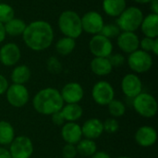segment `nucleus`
I'll list each match as a JSON object with an SVG mask.
<instances>
[{
    "label": "nucleus",
    "instance_id": "obj_1",
    "mask_svg": "<svg viewBox=\"0 0 158 158\" xmlns=\"http://www.w3.org/2000/svg\"><path fill=\"white\" fill-rule=\"evenodd\" d=\"M21 36L30 49L40 52L49 48L53 44L54 30L52 25L45 20H34L27 24Z\"/></svg>",
    "mask_w": 158,
    "mask_h": 158
},
{
    "label": "nucleus",
    "instance_id": "obj_2",
    "mask_svg": "<svg viewBox=\"0 0 158 158\" xmlns=\"http://www.w3.org/2000/svg\"><path fill=\"white\" fill-rule=\"evenodd\" d=\"M65 105L60 92L53 87L44 88L38 91L32 99L34 110L43 116H51L60 111Z\"/></svg>",
    "mask_w": 158,
    "mask_h": 158
},
{
    "label": "nucleus",
    "instance_id": "obj_3",
    "mask_svg": "<svg viewBox=\"0 0 158 158\" xmlns=\"http://www.w3.org/2000/svg\"><path fill=\"white\" fill-rule=\"evenodd\" d=\"M57 25L64 36L75 40L79 38L83 31L81 26V18L73 10L63 11L58 17Z\"/></svg>",
    "mask_w": 158,
    "mask_h": 158
},
{
    "label": "nucleus",
    "instance_id": "obj_4",
    "mask_svg": "<svg viewBox=\"0 0 158 158\" xmlns=\"http://www.w3.org/2000/svg\"><path fill=\"white\" fill-rule=\"evenodd\" d=\"M143 17V13L139 7L133 6H128L118 17L117 25L121 31L135 32L140 29Z\"/></svg>",
    "mask_w": 158,
    "mask_h": 158
},
{
    "label": "nucleus",
    "instance_id": "obj_5",
    "mask_svg": "<svg viewBox=\"0 0 158 158\" xmlns=\"http://www.w3.org/2000/svg\"><path fill=\"white\" fill-rule=\"evenodd\" d=\"M132 106L135 112L145 118H152L157 114L158 104L156 97L149 93L142 92L132 99Z\"/></svg>",
    "mask_w": 158,
    "mask_h": 158
},
{
    "label": "nucleus",
    "instance_id": "obj_6",
    "mask_svg": "<svg viewBox=\"0 0 158 158\" xmlns=\"http://www.w3.org/2000/svg\"><path fill=\"white\" fill-rule=\"evenodd\" d=\"M128 65L135 74L145 73L151 69L154 64L153 56L150 53L138 49L129 55Z\"/></svg>",
    "mask_w": 158,
    "mask_h": 158
},
{
    "label": "nucleus",
    "instance_id": "obj_7",
    "mask_svg": "<svg viewBox=\"0 0 158 158\" xmlns=\"http://www.w3.org/2000/svg\"><path fill=\"white\" fill-rule=\"evenodd\" d=\"M5 94L7 103L15 108L25 106L30 100L29 90L23 84H10Z\"/></svg>",
    "mask_w": 158,
    "mask_h": 158
},
{
    "label": "nucleus",
    "instance_id": "obj_8",
    "mask_svg": "<svg viewBox=\"0 0 158 158\" xmlns=\"http://www.w3.org/2000/svg\"><path fill=\"white\" fill-rule=\"evenodd\" d=\"M8 146L12 158H31L33 154L32 141L25 135L16 136Z\"/></svg>",
    "mask_w": 158,
    "mask_h": 158
},
{
    "label": "nucleus",
    "instance_id": "obj_9",
    "mask_svg": "<svg viewBox=\"0 0 158 158\" xmlns=\"http://www.w3.org/2000/svg\"><path fill=\"white\" fill-rule=\"evenodd\" d=\"M92 98L95 104L105 106L115 99V90L106 81H97L92 89Z\"/></svg>",
    "mask_w": 158,
    "mask_h": 158
},
{
    "label": "nucleus",
    "instance_id": "obj_10",
    "mask_svg": "<svg viewBox=\"0 0 158 158\" xmlns=\"http://www.w3.org/2000/svg\"><path fill=\"white\" fill-rule=\"evenodd\" d=\"M89 49L94 57H108L113 52V44L110 39L98 33L91 38Z\"/></svg>",
    "mask_w": 158,
    "mask_h": 158
},
{
    "label": "nucleus",
    "instance_id": "obj_11",
    "mask_svg": "<svg viewBox=\"0 0 158 158\" xmlns=\"http://www.w3.org/2000/svg\"><path fill=\"white\" fill-rule=\"evenodd\" d=\"M121 90L124 95L133 99L143 92V81L135 73H128L121 80Z\"/></svg>",
    "mask_w": 158,
    "mask_h": 158
},
{
    "label": "nucleus",
    "instance_id": "obj_12",
    "mask_svg": "<svg viewBox=\"0 0 158 158\" xmlns=\"http://www.w3.org/2000/svg\"><path fill=\"white\" fill-rule=\"evenodd\" d=\"M81 18L82 31L89 34H98L101 32L105 22L102 15L97 11H89Z\"/></svg>",
    "mask_w": 158,
    "mask_h": 158
},
{
    "label": "nucleus",
    "instance_id": "obj_13",
    "mask_svg": "<svg viewBox=\"0 0 158 158\" xmlns=\"http://www.w3.org/2000/svg\"><path fill=\"white\" fill-rule=\"evenodd\" d=\"M59 92L65 104H79L84 97L83 87L76 81L66 83Z\"/></svg>",
    "mask_w": 158,
    "mask_h": 158
},
{
    "label": "nucleus",
    "instance_id": "obj_14",
    "mask_svg": "<svg viewBox=\"0 0 158 158\" xmlns=\"http://www.w3.org/2000/svg\"><path fill=\"white\" fill-rule=\"evenodd\" d=\"M20 57V49L15 43H6L0 48V63L5 67L17 65Z\"/></svg>",
    "mask_w": 158,
    "mask_h": 158
},
{
    "label": "nucleus",
    "instance_id": "obj_15",
    "mask_svg": "<svg viewBox=\"0 0 158 158\" xmlns=\"http://www.w3.org/2000/svg\"><path fill=\"white\" fill-rule=\"evenodd\" d=\"M134 140L136 143L143 148H148L156 144L157 141V131L156 130L148 125L140 127L134 135Z\"/></svg>",
    "mask_w": 158,
    "mask_h": 158
},
{
    "label": "nucleus",
    "instance_id": "obj_16",
    "mask_svg": "<svg viewBox=\"0 0 158 158\" xmlns=\"http://www.w3.org/2000/svg\"><path fill=\"white\" fill-rule=\"evenodd\" d=\"M117 44L122 52L130 55L139 49L140 39L135 32L121 31L117 37Z\"/></svg>",
    "mask_w": 158,
    "mask_h": 158
},
{
    "label": "nucleus",
    "instance_id": "obj_17",
    "mask_svg": "<svg viewBox=\"0 0 158 158\" xmlns=\"http://www.w3.org/2000/svg\"><path fill=\"white\" fill-rule=\"evenodd\" d=\"M61 127V137L66 143L76 145L82 139L81 127L77 122H65Z\"/></svg>",
    "mask_w": 158,
    "mask_h": 158
},
{
    "label": "nucleus",
    "instance_id": "obj_18",
    "mask_svg": "<svg viewBox=\"0 0 158 158\" xmlns=\"http://www.w3.org/2000/svg\"><path fill=\"white\" fill-rule=\"evenodd\" d=\"M81 127L82 136L87 139L95 140L101 137V135L104 133L103 121L96 118L87 119Z\"/></svg>",
    "mask_w": 158,
    "mask_h": 158
},
{
    "label": "nucleus",
    "instance_id": "obj_19",
    "mask_svg": "<svg viewBox=\"0 0 158 158\" xmlns=\"http://www.w3.org/2000/svg\"><path fill=\"white\" fill-rule=\"evenodd\" d=\"M140 29L145 37L157 38L158 36V15L150 13L143 17Z\"/></svg>",
    "mask_w": 158,
    "mask_h": 158
},
{
    "label": "nucleus",
    "instance_id": "obj_20",
    "mask_svg": "<svg viewBox=\"0 0 158 158\" xmlns=\"http://www.w3.org/2000/svg\"><path fill=\"white\" fill-rule=\"evenodd\" d=\"M90 67L92 72L100 77L107 76L113 70L108 57H94L90 63Z\"/></svg>",
    "mask_w": 158,
    "mask_h": 158
},
{
    "label": "nucleus",
    "instance_id": "obj_21",
    "mask_svg": "<svg viewBox=\"0 0 158 158\" xmlns=\"http://www.w3.org/2000/svg\"><path fill=\"white\" fill-rule=\"evenodd\" d=\"M102 6L107 16L118 18L127 7V3L126 0H103Z\"/></svg>",
    "mask_w": 158,
    "mask_h": 158
},
{
    "label": "nucleus",
    "instance_id": "obj_22",
    "mask_svg": "<svg viewBox=\"0 0 158 158\" xmlns=\"http://www.w3.org/2000/svg\"><path fill=\"white\" fill-rule=\"evenodd\" d=\"M31 76V71L30 68L26 65H19L16 66L10 75V79L12 83L15 84H23L27 83Z\"/></svg>",
    "mask_w": 158,
    "mask_h": 158
},
{
    "label": "nucleus",
    "instance_id": "obj_23",
    "mask_svg": "<svg viewBox=\"0 0 158 158\" xmlns=\"http://www.w3.org/2000/svg\"><path fill=\"white\" fill-rule=\"evenodd\" d=\"M61 112L66 122H76L83 115V109L80 104H66L63 106Z\"/></svg>",
    "mask_w": 158,
    "mask_h": 158
},
{
    "label": "nucleus",
    "instance_id": "obj_24",
    "mask_svg": "<svg viewBox=\"0 0 158 158\" xmlns=\"http://www.w3.org/2000/svg\"><path fill=\"white\" fill-rule=\"evenodd\" d=\"M15 137L14 127L8 121L0 120V146L9 145Z\"/></svg>",
    "mask_w": 158,
    "mask_h": 158
},
{
    "label": "nucleus",
    "instance_id": "obj_25",
    "mask_svg": "<svg viewBox=\"0 0 158 158\" xmlns=\"http://www.w3.org/2000/svg\"><path fill=\"white\" fill-rule=\"evenodd\" d=\"M4 26H5L6 33L7 35H10L12 37H16V36L22 35V33H23L26 26H27V24L21 19L13 18L9 21L5 23Z\"/></svg>",
    "mask_w": 158,
    "mask_h": 158
},
{
    "label": "nucleus",
    "instance_id": "obj_26",
    "mask_svg": "<svg viewBox=\"0 0 158 158\" xmlns=\"http://www.w3.org/2000/svg\"><path fill=\"white\" fill-rule=\"evenodd\" d=\"M77 152L82 156L91 157L96 151H97V145L94 140L91 139H81L77 144H76Z\"/></svg>",
    "mask_w": 158,
    "mask_h": 158
},
{
    "label": "nucleus",
    "instance_id": "obj_27",
    "mask_svg": "<svg viewBox=\"0 0 158 158\" xmlns=\"http://www.w3.org/2000/svg\"><path fill=\"white\" fill-rule=\"evenodd\" d=\"M76 47L75 39L69 37H62L56 44V50L61 56H68L71 54Z\"/></svg>",
    "mask_w": 158,
    "mask_h": 158
},
{
    "label": "nucleus",
    "instance_id": "obj_28",
    "mask_svg": "<svg viewBox=\"0 0 158 158\" xmlns=\"http://www.w3.org/2000/svg\"><path fill=\"white\" fill-rule=\"evenodd\" d=\"M108 112L111 116V118H121L126 113V106L125 104L118 99H113L108 105H107Z\"/></svg>",
    "mask_w": 158,
    "mask_h": 158
},
{
    "label": "nucleus",
    "instance_id": "obj_29",
    "mask_svg": "<svg viewBox=\"0 0 158 158\" xmlns=\"http://www.w3.org/2000/svg\"><path fill=\"white\" fill-rule=\"evenodd\" d=\"M13 18H15L13 7L6 3H0V22L5 24Z\"/></svg>",
    "mask_w": 158,
    "mask_h": 158
},
{
    "label": "nucleus",
    "instance_id": "obj_30",
    "mask_svg": "<svg viewBox=\"0 0 158 158\" xmlns=\"http://www.w3.org/2000/svg\"><path fill=\"white\" fill-rule=\"evenodd\" d=\"M120 32L121 31L117 24H105L100 34L111 40L112 38H117Z\"/></svg>",
    "mask_w": 158,
    "mask_h": 158
},
{
    "label": "nucleus",
    "instance_id": "obj_31",
    "mask_svg": "<svg viewBox=\"0 0 158 158\" xmlns=\"http://www.w3.org/2000/svg\"><path fill=\"white\" fill-rule=\"evenodd\" d=\"M46 68L52 74H58L62 71L63 66L59 59L56 56H50L46 61Z\"/></svg>",
    "mask_w": 158,
    "mask_h": 158
},
{
    "label": "nucleus",
    "instance_id": "obj_32",
    "mask_svg": "<svg viewBox=\"0 0 158 158\" xmlns=\"http://www.w3.org/2000/svg\"><path fill=\"white\" fill-rule=\"evenodd\" d=\"M104 132H107L109 134L116 133L119 130V123L115 118H108L103 122Z\"/></svg>",
    "mask_w": 158,
    "mask_h": 158
},
{
    "label": "nucleus",
    "instance_id": "obj_33",
    "mask_svg": "<svg viewBox=\"0 0 158 158\" xmlns=\"http://www.w3.org/2000/svg\"><path fill=\"white\" fill-rule=\"evenodd\" d=\"M156 38L153 39V38H149V37H143L142 40H140V44H139V48H141V50L148 52V53H152L155 42H156Z\"/></svg>",
    "mask_w": 158,
    "mask_h": 158
},
{
    "label": "nucleus",
    "instance_id": "obj_34",
    "mask_svg": "<svg viewBox=\"0 0 158 158\" xmlns=\"http://www.w3.org/2000/svg\"><path fill=\"white\" fill-rule=\"evenodd\" d=\"M108 59H109V61H110V63H111L113 69H114V68H118V67L123 66V65L125 64V61H126L125 56H124L123 55H121V54H118V53L114 54V55L111 54V55L108 56Z\"/></svg>",
    "mask_w": 158,
    "mask_h": 158
},
{
    "label": "nucleus",
    "instance_id": "obj_35",
    "mask_svg": "<svg viewBox=\"0 0 158 158\" xmlns=\"http://www.w3.org/2000/svg\"><path fill=\"white\" fill-rule=\"evenodd\" d=\"M78 155L76 145L66 143L62 148V156L64 158H75Z\"/></svg>",
    "mask_w": 158,
    "mask_h": 158
},
{
    "label": "nucleus",
    "instance_id": "obj_36",
    "mask_svg": "<svg viewBox=\"0 0 158 158\" xmlns=\"http://www.w3.org/2000/svg\"><path fill=\"white\" fill-rule=\"evenodd\" d=\"M51 120H52L53 124H55L56 126H63L65 124V122H66L61 110L52 114L51 115Z\"/></svg>",
    "mask_w": 158,
    "mask_h": 158
},
{
    "label": "nucleus",
    "instance_id": "obj_37",
    "mask_svg": "<svg viewBox=\"0 0 158 158\" xmlns=\"http://www.w3.org/2000/svg\"><path fill=\"white\" fill-rule=\"evenodd\" d=\"M8 86H9V83H8L7 79L4 75L0 74V95H3L6 94Z\"/></svg>",
    "mask_w": 158,
    "mask_h": 158
},
{
    "label": "nucleus",
    "instance_id": "obj_38",
    "mask_svg": "<svg viewBox=\"0 0 158 158\" xmlns=\"http://www.w3.org/2000/svg\"><path fill=\"white\" fill-rule=\"evenodd\" d=\"M91 158H112L110 156L109 154H107L106 152L105 151H96L92 156Z\"/></svg>",
    "mask_w": 158,
    "mask_h": 158
},
{
    "label": "nucleus",
    "instance_id": "obj_39",
    "mask_svg": "<svg viewBox=\"0 0 158 158\" xmlns=\"http://www.w3.org/2000/svg\"><path fill=\"white\" fill-rule=\"evenodd\" d=\"M0 158H12L9 150L5 146H0Z\"/></svg>",
    "mask_w": 158,
    "mask_h": 158
},
{
    "label": "nucleus",
    "instance_id": "obj_40",
    "mask_svg": "<svg viewBox=\"0 0 158 158\" xmlns=\"http://www.w3.org/2000/svg\"><path fill=\"white\" fill-rule=\"evenodd\" d=\"M150 9L153 14L158 15V0H152L150 3Z\"/></svg>",
    "mask_w": 158,
    "mask_h": 158
},
{
    "label": "nucleus",
    "instance_id": "obj_41",
    "mask_svg": "<svg viewBox=\"0 0 158 158\" xmlns=\"http://www.w3.org/2000/svg\"><path fill=\"white\" fill-rule=\"evenodd\" d=\"M6 36V31H5V26H4L3 23L0 22V44H2L5 41Z\"/></svg>",
    "mask_w": 158,
    "mask_h": 158
},
{
    "label": "nucleus",
    "instance_id": "obj_42",
    "mask_svg": "<svg viewBox=\"0 0 158 158\" xmlns=\"http://www.w3.org/2000/svg\"><path fill=\"white\" fill-rule=\"evenodd\" d=\"M152 53H153L155 56H157L158 55V38H156V42H155V44H154Z\"/></svg>",
    "mask_w": 158,
    "mask_h": 158
},
{
    "label": "nucleus",
    "instance_id": "obj_43",
    "mask_svg": "<svg viewBox=\"0 0 158 158\" xmlns=\"http://www.w3.org/2000/svg\"><path fill=\"white\" fill-rule=\"evenodd\" d=\"M138 4H149L152 0H134Z\"/></svg>",
    "mask_w": 158,
    "mask_h": 158
},
{
    "label": "nucleus",
    "instance_id": "obj_44",
    "mask_svg": "<svg viewBox=\"0 0 158 158\" xmlns=\"http://www.w3.org/2000/svg\"><path fill=\"white\" fill-rule=\"evenodd\" d=\"M116 158H132V157H131V156H118V157H116Z\"/></svg>",
    "mask_w": 158,
    "mask_h": 158
}]
</instances>
